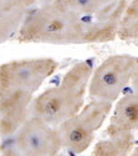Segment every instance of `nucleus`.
I'll return each instance as SVG.
<instances>
[{
    "label": "nucleus",
    "instance_id": "nucleus-1",
    "mask_svg": "<svg viewBox=\"0 0 138 156\" xmlns=\"http://www.w3.org/2000/svg\"><path fill=\"white\" fill-rule=\"evenodd\" d=\"M58 66L51 57L17 59L0 65V137L16 133L30 115L35 93Z\"/></svg>",
    "mask_w": 138,
    "mask_h": 156
},
{
    "label": "nucleus",
    "instance_id": "nucleus-2",
    "mask_svg": "<svg viewBox=\"0 0 138 156\" xmlns=\"http://www.w3.org/2000/svg\"><path fill=\"white\" fill-rule=\"evenodd\" d=\"M16 37L21 44H83V19L55 0L29 11Z\"/></svg>",
    "mask_w": 138,
    "mask_h": 156
},
{
    "label": "nucleus",
    "instance_id": "nucleus-3",
    "mask_svg": "<svg viewBox=\"0 0 138 156\" xmlns=\"http://www.w3.org/2000/svg\"><path fill=\"white\" fill-rule=\"evenodd\" d=\"M92 71V65L88 61L74 65L58 85L44 90L33 100L30 115L42 118L53 127H58L76 115L84 106Z\"/></svg>",
    "mask_w": 138,
    "mask_h": 156
},
{
    "label": "nucleus",
    "instance_id": "nucleus-4",
    "mask_svg": "<svg viewBox=\"0 0 138 156\" xmlns=\"http://www.w3.org/2000/svg\"><path fill=\"white\" fill-rule=\"evenodd\" d=\"M112 104L92 100L76 115L61 123L57 128L63 149L79 154L87 151L110 115Z\"/></svg>",
    "mask_w": 138,
    "mask_h": 156
},
{
    "label": "nucleus",
    "instance_id": "nucleus-5",
    "mask_svg": "<svg viewBox=\"0 0 138 156\" xmlns=\"http://www.w3.org/2000/svg\"><path fill=\"white\" fill-rule=\"evenodd\" d=\"M135 56L114 55L106 58L94 70L88 83V94L91 100L113 103L131 81Z\"/></svg>",
    "mask_w": 138,
    "mask_h": 156
},
{
    "label": "nucleus",
    "instance_id": "nucleus-6",
    "mask_svg": "<svg viewBox=\"0 0 138 156\" xmlns=\"http://www.w3.org/2000/svg\"><path fill=\"white\" fill-rule=\"evenodd\" d=\"M14 135V153L51 156L58 154L63 149L57 128L32 115H29Z\"/></svg>",
    "mask_w": 138,
    "mask_h": 156
},
{
    "label": "nucleus",
    "instance_id": "nucleus-7",
    "mask_svg": "<svg viewBox=\"0 0 138 156\" xmlns=\"http://www.w3.org/2000/svg\"><path fill=\"white\" fill-rule=\"evenodd\" d=\"M126 4L127 0H112L97 13L82 17L83 44H105L114 41L118 35Z\"/></svg>",
    "mask_w": 138,
    "mask_h": 156
},
{
    "label": "nucleus",
    "instance_id": "nucleus-8",
    "mask_svg": "<svg viewBox=\"0 0 138 156\" xmlns=\"http://www.w3.org/2000/svg\"><path fill=\"white\" fill-rule=\"evenodd\" d=\"M29 9L24 0H0V44L17 36Z\"/></svg>",
    "mask_w": 138,
    "mask_h": 156
},
{
    "label": "nucleus",
    "instance_id": "nucleus-9",
    "mask_svg": "<svg viewBox=\"0 0 138 156\" xmlns=\"http://www.w3.org/2000/svg\"><path fill=\"white\" fill-rule=\"evenodd\" d=\"M138 129V92L122 96L116 104L106 133Z\"/></svg>",
    "mask_w": 138,
    "mask_h": 156
},
{
    "label": "nucleus",
    "instance_id": "nucleus-10",
    "mask_svg": "<svg viewBox=\"0 0 138 156\" xmlns=\"http://www.w3.org/2000/svg\"><path fill=\"white\" fill-rule=\"evenodd\" d=\"M106 139L96 143L92 155L123 156L132 153L134 148V138L131 131L106 133Z\"/></svg>",
    "mask_w": 138,
    "mask_h": 156
},
{
    "label": "nucleus",
    "instance_id": "nucleus-11",
    "mask_svg": "<svg viewBox=\"0 0 138 156\" xmlns=\"http://www.w3.org/2000/svg\"><path fill=\"white\" fill-rule=\"evenodd\" d=\"M117 37L122 41L138 40V0L127 1Z\"/></svg>",
    "mask_w": 138,
    "mask_h": 156
},
{
    "label": "nucleus",
    "instance_id": "nucleus-12",
    "mask_svg": "<svg viewBox=\"0 0 138 156\" xmlns=\"http://www.w3.org/2000/svg\"><path fill=\"white\" fill-rule=\"evenodd\" d=\"M59 1L79 16L88 17L102 9L112 0H59Z\"/></svg>",
    "mask_w": 138,
    "mask_h": 156
},
{
    "label": "nucleus",
    "instance_id": "nucleus-13",
    "mask_svg": "<svg viewBox=\"0 0 138 156\" xmlns=\"http://www.w3.org/2000/svg\"><path fill=\"white\" fill-rule=\"evenodd\" d=\"M131 82L134 90L138 92V57H135V63H134V68H133V71L132 74V78H131Z\"/></svg>",
    "mask_w": 138,
    "mask_h": 156
},
{
    "label": "nucleus",
    "instance_id": "nucleus-14",
    "mask_svg": "<svg viewBox=\"0 0 138 156\" xmlns=\"http://www.w3.org/2000/svg\"><path fill=\"white\" fill-rule=\"evenodd\" d=\"M24 1H25L26 4L29 6V8L30 9L31 7H33L34 5H35V4L38 2V0H24Z\"/></svg>",
    "mask_w": 138,
    "mask_h": 156
},
{
    "label": "nucleus",
    "instance_id": "nucleus-15",
    "mask_svg": "<svg viewBox=\"0 0 138 156\" xmlns=\"http://www.w3.org/2000/svg\"><path fill=\"white\" fill-rule=\"evenodd\" d=\"M55 0H38V2H41L42 4H45V3H50V2H53Z\"/></svg>",
    "mask_w": 138,
    "mask_h": 156
},
{
    "label": "nucleus",
    "instance_id": "nucleus-16",
    "mask_svg": "<svg viewBox=\"0 0 138 156\" xmlns=\"http://www.w3.org/2000/svg\"><path fill=\"white\" fill-rule=\"evenodd\" d=\"M132 154L133 155H135V156H138V146L136 148H133V150L132 151Z\"/></svg>",
    "mask_w": 138,
    "mask_h": 156
},
{
    "label": "nucleus",
    "instance_id": "nucleus-17",
    "mask_svg": "<svg viewBox=\"0 0 138 156\" xmlns=\"http://www.w3.org/2000/svg\"><path fill=\"white\" fill-rule=\"evenodd\" d=\"M0 138H1V137H0Z\"/></svg>",
    "mask_w": 138,
    "mask_h": 156
}]
</instances>
